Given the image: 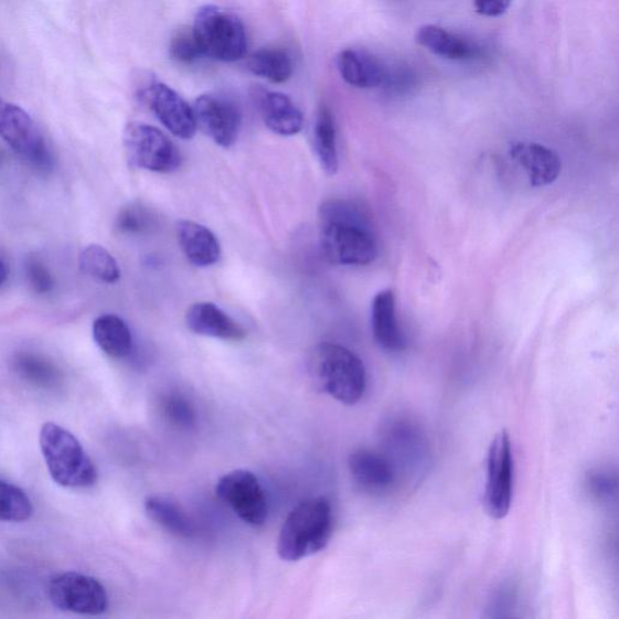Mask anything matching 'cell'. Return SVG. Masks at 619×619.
<instances>
[{
  "label": "cell",
  "instance_id": "cell-14",
  "mask_svg": "<svg viewBox=\"0 0 619 619\" xmlns=\"http://www.w3.org/2000/svg\"><path fill=\"white\" fill-rule=\"evenodd\" d=\"M509 155L526 169L530 185L548 187L561 174V160L552 149L533 142H516L509 148Z\"/></svg>",
  "mask_w": 619,
  "mask_h": 619
},
{
  "label": "cell",
  "instance_id": "cell-29",
  "mask_svg": "<svg viewBox=\"0 0 619 619\" xmlns=\"http://www.w3.org/2000/svg\"><path fill=\"white\" fill-rule=\"evenodd\" d=\"M157 220V215L152 209L135 202L119 212L115 227L126 235H143L156 229Z\"/></svg>",
  "mask_w": 619,
  "mask_h": 619
},
{
  "label": "cell",
  "instance_id": "cell-13",
  "mask_svg": "<svg viewBox=\"0 0 619 619\" xmlns=\"http://www.w3.org/2000/svg\"><path fill=\"white\" fill-rule=\"evenodd\" d=\"M349 468L356 484L368 494L386 495L396 484V469L386 455L357 450L350 455Z\"/></svg>",
  "mask_w": 619,
  "mask_h": 619
},
{
  "label": "cell",
  "instance_id": "cell-35",
  "mask_svg": "<svg viewBox=\"0 0 619 619\" xmlns=\"http://www.w3.org/2000/svg\"><path fill=\"white\" fill-rule=\"evenodd\" d=\"M514 0H473L477 13L487 17L504 15Z\"/></svg>",
  "mask_w": 619,
  "mask_h": 619
},
{
  "label": "cell",
  "instance_id": "cell-25",
  "mask_svg": "<svg viewBox=\"0 0 619 619\" xmlns=\"http://www.w3.org/2000/svg\"><path fill=\"white\" fill-rule=\"evenodd\" d=\"M13 368L21 379L40 389L56 388L62 378L51 361L34 352H18L13 359Z\"/></svg>",
  "mask_w": 619,
  "mask_h": 619
},
{
  "label": "cell",
  "instance_id": "cell-22",
  "mask_svg": "<svg viewBox=\"0 0 619 619\" xmlns=\"http://www.w3.org/2000/svg\"><path fill=\"white\" fill-rule=\"evenodd\" d=\"M92 333L96 344L105 355L121 359L131 354L134 348L131 330L119 316L109 314L96 318Z\"/></svg>",
  "mask_w": 619,
  "mask_h": 619
},
{
  "label": "cell",
  "instance_id": "cell-6",
  "mask_svg": "<svg viewBox=\"0 0 619 619\" xmlns=\"http://www.w3.org/2000/svg\"><path fill=\"white\" fill-rule=\"evenodd\" d=\"M0 137L39 173L53 167L55 160L36 122L21 106L4 100H0Z\"/></svg>",
  "mask_w": 619,
  "mask_h": 619
},
{
  "label": "cell",
  "instance_id": "cell-18",
  "mask_svg": "<svg viewBox=\"0 0 619 619\" xmlns=\"http://www.w3.org/2000/svg\"><path fill=\"white\" fill-rule=\"evenodd\" d=\"M177 239L187 260L199 268H207L220 260L222 249L216 235L193 220L177 223Z\"/></svg>",
  "mask_w": 619,
  "mask_h": 619
},
{
  "label": "cell",
  "instance_id": "cell-16",
  "mask_svg": "<svg viewBox=\"0 0 619 619\" xmlns=\"http://www.w3.org/2000/svg\"><path fill=\"white\" fill-rule=\"evenodd\" d=\"M186 324L191 332L226 341H242L248 333L226 312L213 303L200 302L191 305L186 314Z\"/></svg>",
  "mask_w": 619,
  "mask_h": 619
},
{
  "label": "cell",
  "instance_id": "cell-4",
  "mask_svg": "<svg viewBox=\"0 0 619 619\" xmlns=\"http://www.w3.org/2000/svg\"><path fill=\"white\" fill-rule=\"evenodd\" d=\"M39 444L48 471L56 484L81 489L98 482L99 473L76 435L55 422L41 426Z\"/></svg>",
  "mask_w": 619,
  "mask_h": 619
},
{
  "label": "cell",
  "instance_id": "cell-3",
  "mask_svg": "<svg viewBox=\"0 0 619 619\" xmlns=\"http://www.w3.org/2000/svg\"><path fill=\"white\" fill-rule=\"evenodd\" d=\"M333 509L324 496L303 501L286 518L277 541V553L286 561H298L321 552L332 538Z\"/></svg>",
  "mask_w": 619,
  "mask_h": 619
},
{
  "label": "cell",
  "instance_id": "cell-15",
  "mask_svg": "<svg viewBox=\"0 0 619 619\" xmlns=\"http://www.w3.org/2000/svg\"><path fill=\"white\" fill-rule=\"evenodd\" d=\"M388 442L391 455L387 456L393 468L399 467L419 471L420 466L427 463V446L424 437L414 424L409 421H393L389 427Z\"/></svg>",
  "mask_w": 619,
  "mask_h": 619
},
{
  "label": "cell",
  "instance_id": "cell-12",
  "mask_svg": "<svg viewBox=\"0 0 619 619\" xmlns=\"http://www.w3.org/2000/svg\"><path fill=\"white\" fill-rule=\"evenodd\" d=\"M193 111L198 125L213 142L226 149L237 143L242 115L237 103L227 96L201 94L194 103Z\"/></svg>",
  "mask_w": 619,
  "mask_h": 619
},
{
  "label": "cell",
  "instance_id": "cell-31",
  "mask_svg": "<svg viewBox=\"0 0 619 619\" xmlns=\"http://www.w3.org/2000/svg\"><path fill=\"white\" fill-rule=\"evenodd\" d=\"M585 489L597 503H611L617 495V478L606 469H592L585 476Z\"/></svg>",
  "mask_w": 619,
  "mask_h": 619
},
{
  "label": "cell",
  "instance_id": "cell-24",
  "mask_svg": "<svg viewBox=\"0 0 619 619\" xmlns=\"http://www.w3.org/2000/svg\"><path fill=\"white\" fill-rule=\"evenodd\" d=\"M146 511L156 525L178 538L189 539L195 533V526L184 509L165 497L149 496L146 500Z\"/></svg>",
  "mask_w": 619,
  "mask_h": 619
},
{
  "label": "cell",
  "instance_id": "cell-26",
  "mask_svg": "<svg viewBox=\"0 0 619 619\" xmlns=\"http://www.w3.org/2000/svg\"><path fill=\"white\" fill-rule=\"evenodd\" d=\"M248 66L254 76L274 84L290 80L294 70L292 58L280 49H262L254 52Z\"/></svg>",
  "mask_w": 619,
  "mask_h": 619
},
{
  "label": "cell",
  "instance_id": "cell-10",
  "mask_svg": "<svg viewBox=\"0 0 619 619\" xmlns=\"http://www.w3.org/2000/svg\"><path fill=\"white\" fill-rule=\"evenodd\" d=\"M216 494L245 525L261 527L268 518V500L260 479L245 469L223 476Z\"/></svg>",
  "mask_w": 619,
  "mask_h": 619
},
{
  "label": "cell",
  "instance_id": "cell-17",
  "mask_svg": "<svg viewBox=\"0 0 619 619\" xmlns=\"http://www.w3.org/2000/svg\"><path fill=\"white\" fill-rule=\"evenodd\" d=\"M371 330L376 343L392 354L407 346L396 315V299L391 290L379 292L371 303Z\"/></svg>",
  "mask_w": 619,
  "mask_h": 619
},
{
  "label": "cell",
  "instance_id": "cell-36",
  "mask_svg": "<svg viewBox=\"0 0 619 619\" xmlns=\"http://www.w3.org/2000/svg\"><path fill=\"white\" fill-rule=\"evenodd\" d=\"M7 279H8V269L2 260H0V287L4 285Z\"/></svg>",
  "mask_w": 619,
  "mask_h": 619
},
{
  "label": "cell",
  "instance_id": "cell-9",
  "mask_svg": "<svg viewBox=\"0 0 619 619\" xmlns=\"http://www.w3.org/2000/svg\"><path fill=\"white\" fill-rule=\"evenodd\" d=\"M49 599L59 610L99 616L109 608L110 599L104 585L91 576L80 572H63L50 581Z\"/></svg>",
  "mask_w": 619,
  "mask_h": 619
},
{
  "label": "cell",
  "instance_id": "cell-11",
  "mask_svg": "<svg viewBox=\"0 0 619 619\" xmlns=\"http://www.w3.org/2000/svg\"><path fill=\"white\" fill-rule=\"evenodd\" d=\"M138 96L170 134L181 140H191L195 136L194 111L174 89L163 83L148 81L138 90Z\"/></svg>",
  "mask_w": 619,
  "mask_h": 619
},
{
  "label": "cell",
  "instance_id": "cell-20",
  "mask_svg": "<svg viewBox=\"0 0 619 619\" xmlns=\"http://www.w3.org/2000/svg\"><path fill=\"white\" fill-rule=\"evenodd\" d=\"M260 105L263 121L274 134L290 137L303 130L304 116L288 96L264 92Z\"/></svg>",
  "mask_w": 619,
  "mask_h": 619
},
{
  "label": "cell",
  "instance_id": "cell-28",
  "mask_svg": "<svg viewBox=\"0 0 619 619\" xmlns=\"http://www.w3.org/2000/svg\"><path fill=\"white\" fill-rule=\"evenodd\" d=\"M34 515V505L25 491L0 480V521L23 522Z\"/></svg>",
  "mask_w": 619,
  "mask_h": 619
},
{
  "label": "cell",
  "instance_id": "cell-23",
  "mask_svg": "<svg viewBox=\"0 0 619 619\" xmlns=\"http://www.w3.org/2000/svg\"><path fill=\"white\" fill-rule=\"evenodd\" d=\"M313 141L319 165L328 176L336 175L339 169L337 126L334 115L327 105H323L316 114Z\"/></svg>",
  "mask_w": 619,
  "mask_h": 619
},
{
  "label": "cell",
  "instance_id": "cell-21",
  "mask_svg": "<svg viewBox=\"0 0 619 619\" xmlns=\"http://www.w3.org/2000/svg\"><path fill=\"white\" fill-rule=\"evenodd\" d=\"M415 38L422 48L446 60L466 61L479 53L472 41L435 25L420 27Z\"/></svg>",
  "mask_w": 619,
  "mask_h": 619
},
{
  "label": "cell",
  "instance_id": "cell-32",
  "mask_svg": "<svg viewBox=\"0 0 619 619\" xmlns=\"http://www.w3.org/2000/svg\"><path fill=\"white\" fill-rule=\"evenodd\" d=\"M26 277L31 290L38 294H48L55 287V279L45 262L38 255H28L25 263Z\"/></svg>",
  "mask_w": 619,
  "mask_h": 619
},
{
  "label": "cell",
  "instance_id": "cell-5",
  "mask_svg": "<svg viewBox=\"0 0 619 619\" xmlns=\"http://www.w3.org/2000/svg\"><path fill=\"white\" fill-rule=\"evenodd\" d=\"M193 34L202 56L220 62H237L248 52V35L242 21L215 5L201 8Z\"/></svg>",
  "mask_w": 619,
  "mask_h": 619
},
{
  "label": "cell",
  "instance_id": "cell-34",
  "mask_svg": "<svg viewBox=\"0 0 619 619\" xmlns=\"http://www.w3.org/2000/svg\"><path fill=\"white\" fill-rule=\"evenodd\" d=\"M169 53L174 60L185 65H191L202 56L193 34H180L175 37L170 41Z\"/></svg>",
  "mask_w": 619,
  "mask_h": 619
},
{
  "label": "cell",
  "instance_id": "cell-19",
  "mask_svg": "<svg viewBox=\"0 0 619 619\" xmlns=\"http://www.w3.org/2000/svg\"><path fill=\"white\" fill-rule=\"evenodd\" d=\"M338 70L351 87L376 89L386 84L388 71L371 53L357 49H346L338 56Z\"/></svg>",
  "mask_w": 619,
  "mask_h": 619
},
{
  "label": "cell",
  "instance_id": "cell-1",
  "mask_svg": "<svg viewBox=\"0 0 619 619\" xmlns=\"http://www.w3.org/2000/svg\"><path fill=\"white\" fill-rule=\"evenodd\" d=\"M321 249L336 265L363 266L378 257V244L367 212L350 200H330L319 209Z\"/></svg>",
  "mask_w": 619,
  "mask_h": 619
},
{
  "label": "cell",
  "instance_id": "cell-30",
  "mask_svg": "<svg viewBox=\"0 0 619 619\" xmlns=\"http://www.w3.org/2000/svg\"><path fill=\"white\" fill-rule=\"evenodd\" d=\"M519 590L516 582L508 580L496 586L485 606L488 618H509L515 616Z\"/></svg>",
  "mask_w": 619,
  "mask_h": 619
},
{
  "label": "cell",
  "instance_id": "cell-2",
  "mask_svg": "<svg viewBox=\"0 0 619 619\" xmlns=\"http://www.w3.org/2000/svg\"><path fill=\"white\" fill-rule=\"evenodd\" d=\"M308 376L318 390L346 405L357 404L367 389V372L351 350L333 344H318L307 361Z\"/></svg>",
  "mask_w": 619,
  "mask_h": 619
},
{
  "label": "cell",
  "instance_id": "cell-27",
  "mask_svg": "<svg viewBox=\"0 0 619 619\" xmlns=\"http://www.w3.org/2000/svg\"><path fill=\"white\" fill-rule=\"evenodd\" d=\"M79 265L85 275L100 282L113 285L121 280L119 265L100 244L88 245L80 254Z\"/></svg>",
  "mask_w": 619,
  "mask_h": 619
},
{
  "label": "cell",
  "instance_id": "cell-8",
  "mask_svg": "<svg viewBox=\"0 0 619 619\" xmlns=\"http://www.w3.org/2000/svg\"><path fill=\"white\" fill-rule=\"evenodd\" d=\"M124 144L132 165L156 174L174 173L181 163L176 144L156 127L131 123L126 126Z\"/></svg>",
  "mask_w": 619,
  "mask_h": 619
},
{
  "label": "cell",
  "instance_id": "cell-37",
  "mask_svg": "<svg viewBox=\"0 0 619 619\" xmlns=\"http://www.w3.org/2000/svg\"><path fill=\"white\" fill-rule=\"evenodd\" d=\"M2 160H3L2 154H0V163H2Z\"/></svg>",
  "mask_w": 619,
  "mask_h": 619
},
{
  "label": "cell",
  "instance_id": "cell-7",
  "mask_svg": "<svg viewBox=\"0 0 619 619\" xmlns=\"http://www.w3.org/2000/svg\"><path fill=\"white\" fill-rule=\"evenodd\" d=\"M515 491V457L509 433L501 431L491 442L487 462L483 504L490 518L508 516Z\"/></svg>",
  "mask_w": 619,
  "mask_h": 619
},
{
  "label": "cell",
  "instance_id": "cell-33",
  "mask_svg": "<svg viewBox=\"0 0 619 619\" xmlns=\"http://www.w3.org/2000/svg\"><path fill=\"white\" fill-rule=\"evenodd\" d=\"M163 409L166 418L180 429H190L195 425L194 409L185 399L169 396L164 400Z\"/></svg>",
  "mask_w": 619,
  "mask_h": 619
}]
</instances>
